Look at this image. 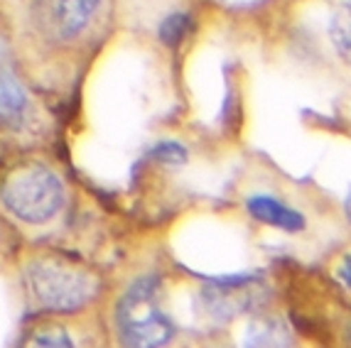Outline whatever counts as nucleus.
Masks as SVG:
<instances>
[{
  "instance_id": "1",
  "label": "nucleus",
  "mask_w": 351,
  "mask_h": 348,
  "mask_svg": "<svg viewBox=\"0 0 351 348\" xmlns=\"http://www.w3.org/2000/svg\"><path fill=\"white\" fill-rule=\"evenodd\" d=\"M25 279L32 302L47 312H76L91 302L99 290L91 270L64 256H40L29 260Z\"/></svg>"
},
{
  "instance_id": "2",
  "label": "nucleus",
  "mask_w": 351,
  "mask_h": 348,
  "mask_svg": "<svg viewBox=\"0 0 351 348\" xmlns=\"http://www.w3.org/2000/svg\"><path fill=\"white\" fill-rule=\"evenodd\" d=\"M116 321L125 348H160L170 341L175 326L162 309L158 277H141L130 284L118 304Z\"/></svg>"
},
{
  "instance_id": "3",
  "label": "nucleus",
  "mask_w": 351,
  "mask_h": 348,
  "mask_svg": "<svg viewBox=\"0 0 351 348\" xmlns=\"http://www.w3.org/2000/svg\"><path fill=\"white\" fill-rule=\"evenodd\" d=\"M0 199L12 216L25 223H47L64 206V186L52 169L25 164L12 169L0 186Z\"/></svg>"
},
{
  "instance_id": "4",
  "label": "nucleus",
  "mask_w": 351,
  "mask_h": 348,
  "mask_svg": "<svg viewBox=\"0 0 351 348\" xmlns=\"http://www.w3.org/2000/svg\"><path fill=\"white\" fill-rule=\"evenodd\" d=\"M104 0H32V20L49 40L76 37L101 10Z\"/></svg>"
},
{
  "instance_id": "5",
  "label": "nucleus",
  "mask_w": 351,
  "mask_h": 348,
  "mask_svg": "<svg viewBox=\"0 0 351 348\" xmlns=\"http://www.w3.org/2000/svg\"><path fill=\"white\" fill-rule=\"evenodd\" d=\"M258 299H261L258 282L246 275L217 279V282L206 284L199 295L202 309L217 321H228L234 319L236 314L251 312Z\"/></svg>"
},
{
  "instance_id": "6",
  "label": "nucleus",
  "mask_w": 351,
  "mask_h": 348,
  "mask_svg": "<svg viewBox=\"0 0 351 348\" xmlns=\"http://www.w3.org/2000/svg\"><path fill=\"white\" fill-rule=\"evenodd\" d=\"M29 113L27 91L10 66L0 62V128L18 130L25 125Z\"/></svg>"
},
{
  "instance_id": "7",
  "label": "nucleus",
  "mask_w": 351,
  "mask_h": 348,
  "mask_svg": "<svg viewBox=\"0 0 351 348\" xmlns=\"http://www.w3.org/2000/svg\"><path fill=\"white\" fill-rule=\"evenodd\" d=\"M248 211H251L253 219L263 221L268 226H276V228H282V231H302L304 228V219L300 211L290 209L285 206L282 201L273 197H263V194H258V197L248 199Z\"/></svg>"
},
{
  "instance_id": "8",
  "label": "nucleus",
  "mask_w": 351,
  "mask_h": 348,
  "mask_svg": "<svg viewBox=\"0 0 351 348\" xmlns=\"http://www.w3.org/2000/svg\"><path fill=\"white\" fill-rule=\"evenodd\" d=\"M241 348H290V338L280 321L258 316L248 324Z\"/></svg>"
},
{
  "instance_id": "9",
  "label": "nucleus",
  "mask_w": 351,
  "mask_h": 348,
  "mask_svg": "<svg viewBox=\"0 0 351 348\" xmlns=\"http://www.w3.org/2000/svg\"><path fill=\"white\" fill-rule=\"evenodd\" d=\"M329 37L341 59L351 64V0H339L329 23Z\"/></svg>"
},
{
  "instance_id": "10",
  "label": "nucleus",
  "mask_w": 351,
  "mask_h": 348,
  "mask_svg": "<svg viewBox=\"0 0 351 348\" xmlns=\"http://www.w3.org/2000/svg\"><path fill=\"white\" fill-rule=\"evenodd\" d=\"M20 348H76L64 329L45 326V329L29 331Z\"/></svg>"
},
{
  "instance_id": "11",
  "label": "nucleus",
  "mask_w": 351,
  "mask_h": 348,
  "mask_svg": "<svg viewBox=\"0 0 351 348\" xmlns=\"http://www.w3.org/2000/svg\"><path fill=\"white\" fill-rule=\"evenodd\" d=\"M187 32H189L187 15H170V18L162 23V27H160V35H162V40L167 42V45H177Z\"/></svg>"
},
{
  "instance_id": "12",
  "label": "nucleus",
  "mask_w": 351,
  "mask_h": 348,
  "mask_svg": "<svg viewBox=\"0 0 351 348\" xmlns=\"http://www.w3.org/2000/svg\"><path fill=\"white\" fill-rule=\"evenodd\" d=\"M152 157L165 160V162H184L187 152H184L182 145H177V142H162V145H158L152 150Z\"/></svg>"
},
{
  "instance_id": "13",
  "label": "nucleus",
  "mask_w": 351,
  "mask_h": 348,
  "mask_svg": "<svg viewBox=\"0 0 351 348\" xmlns=\"http://www.w3.org/2000/svg\"><path fill=\"white\" fill-rule=\"evenodd\" d=\"M339 277L344 279V284L351 290V258H344V262L339 267Z\"/></svg>"
},
{
  "instance_id": "14",
  "label": "nucleus",
  "mask_w": 351,
  "mask_h": 348,
  "mask_svg": "<svg viewBox=\"0 0 351 348\" xmlns=\"http://www.w3.org/2000/svg\"><path fill=\"white\" fill-rule=\"evenodd\" d=\"M346 219L351 221V194L346 197Z\"/></svg>"
}]
</instances>
